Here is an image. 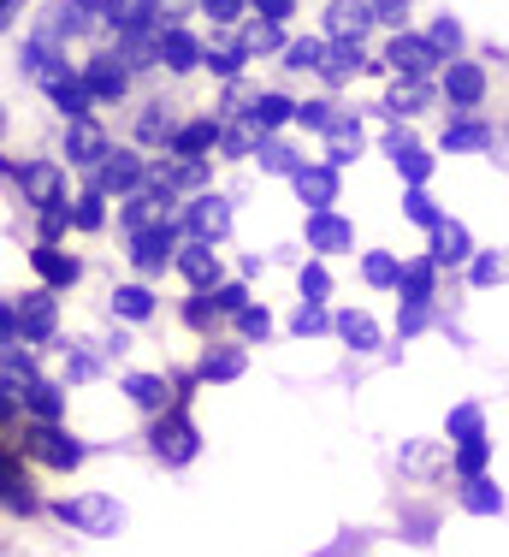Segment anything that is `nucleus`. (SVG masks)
<instances>
[{
	"instance_id": "37",
	"label": "nucleus",
	"mask_w": 509,
	"mask_h": 557,
	"mask_svg": "<svg viewBox=\"0 0 509 557\" xmlns=\"http://www.w3.org/2000/svg\"><path fill=\"white\" fill-rule=\"evenodd\" d=\"M433 48H457V24H450V18L433 30Z\"/></svg>"
},
{
	"instance_id": "35",
	"label": "nucleus",
	"mask_w": 509,
	"mask_h": 557,
	"mask_svg": "<svg viewBox=\"0 0 509 557\" xmlns=\"http://www.w3.org/2000/svg\"><path fill=\"white\" fill-rule=\"evenodd\" d=\"M208 65H213V72H220V77H232V72H237V54H232V48H225V54H208Z\"/></svg>"
},
{
	"instance_id": "22",
	"label": "nucleus",
	"mask_w": 509,
	"mask_h": 557,
	"mask_svg": "<svg viewBox=\"0 0 509 557\" xmlns=\"http://www.w3.org/2000/svg\"><path fill=\"white\" fill-rule=\"evenodd\" d=\"M462 249H468V237L457 232V225H445V232H438V256H445V261H462Z\"/></svg>"
},
{
	"instance_id": "24",
	"label": "nucleus",
	"mask_w": 509,
	"mask_h": 557,
	"mask_svg": "<svg viewBox=\"0 0 509 557\" xmlns=\"http://www.w3.org/2000/svg\"><path fill=\"white\" fill-rule=\"evenodd\" d=\"M486 143V125H457L450 131V149H480Z\"/></svg>"
},
{
	"instance_id": "31",
	"label": "nucleus",
	"mask_w": 509,
	"mask_h": 557,
	"mask_svg": "<svg viewBox=\"0 0 509 557\" xmlns=\"http://www.w3.org/2000/svg\"><path fill=\"white\" fill-rule=\"evenodd\" d=\"M30 404L42 409V416H53V409H60V392H53V386H36V392H30Z\"/></svg>"
},
{
	"instance_id": "19",
	"label": "nucleus",
	"mask_w": 509,
	"mask_h": 557,
	"mask_svg": "<svg viewBox=\"0 0 509 557\" xmlns=\"http://www.w3.org/2000/svg\"><path fill=\"white\" fill-rule=\"evenodd\" d=\"M285 113H290V101H285V96H261V101H254V113H249V119H254V125H278Z\"/></svg>"
},
{
	"instance_id": "10",
	"label": "nucleus",
	"mask_w": 509,
	"mask_h": 557,
	"mask_svg": "<svg viewBox=\"0 0 509 557\" xmlns=\"http://www.w3.org/2000/svg\"><path fill=\"white\" fill-rule=\"evenodd\" d=\"M65 516H72V522H89V528H113V522H119V516H113V504H107V498L65 504Z\"/></svg>"
},
{
	"instance_id": "29",
	"label": "nucleus",
	"mask_w": 509,
	"mask_h": 557,
	"mask_svg": "<svg viewBox=\"0 0 509 557\" xmlns=\"http://www.w3.org/2000/svg\"><path fill=\"white\" fill-rule=\"evenodd\" d=\"M344 333H350L356 344H373V326L361 321V314H344Z\"/></svg>"
},
{
	"instance_id": "1",
	"label": "nucleus",
	"mask_w": 509,
	"mask_h": 557,
	"mask_svg": "<svg viewBox=\"0 0 509 557\" xmlns=\"http://www.w3.org/2000/svg\"><path fill=\"white\" fill-rule=\"evenodd\" d=\"M326 18H332V36H350V42H356V36L368 30L380 12H373V0H332Z\"/></svg>"
},
{
	"instance_id": "38",
	"label": "nucleus",
	"mask_w": 509,
	"mask_h": 557,
	"mask_svg": "<svg viewBox=\"0 0 509 557\" xmlns=\"http://www.w3.org/2000/svg\"><path fill=\"white\" fill-rule=\"evenodd\" d=\"M297 326H302V333H320V326H326V314H320V309H302Z\"/></svg>"
},
{
	"instance_id": "11",
	"label": "nucleus",
	"mask_w": 509,
	"mask_h": 557,
	"mask_svg": "<svg viewBox=\"0 0 509 557\" xmlns=\"http://www.w3.org/2000/svg\"><path fill=\"white\" fill-rule=\"evenodd\" d=\"M225 220H232V214H225V202H220V196L196 202V232H202V237H220V232H225Z\"/></svg>"
},
{
	"instance_id": "2",
	"label": "nucleus",
	"mask_w": 509,
	"mask_h": 557,
	"mask_svg": "<svg viewBox=\"0 0 509 557\" xmlns=\"http://www.w3.org/2000/svg\"><path fill=\"white\" fill-rule=\"evenodd\" d=\"M392 65L404 77H421V72H433V65H438V48L433 42H414V36H397V42H392Z\"/></svg>"
},
{
	"instance_id": "5",
	"label": "nucleus",
	"mask_w": 509,
	"mask_h": 557,
	"mask_svg": "<svg viewBox=\"0 0 509 557\" xmlns=\"http://www.w3.org/2000/svg\"><path fill=\"white\" fill-rule=\"evenodd\" d=\"M84 84H89V96H96V101H119V96H125V72H119L113 60H96Z\"/></svg>"
},
{
	"instance_id": "3",
	"label": "nucleus",
	"mask_w": 509,
	"mask_h": 557,
	"mask_svg": "<svg viewBox=\"0 0 509 557\" xmlns=\"http://www.w3.org/2000/svg\"><path fill=\"white\" fill-rule=\"evenodd\" d=\"M154 450H160V457H172V462H184L196 450V433L172 416V421H160V428H154Z\"/></svg>"
},
{
	"instance_id": "30",
	"label": "nucleus",
	"mask_w": 509,
	"mask_h": 557,
	"mask_svg": "<svg viewBox=\"0 0 509 557\" xmlns=\"http://www.w3.org/2000/svg\"><path fill=\"white\" fill-rule=\"evenodd\" d=\"M509 273V261L498 256V261H480V268H474V278H480V285H492V278H504Z\"/></svg>"
},
{
	"instance_id": "34",
	"label": "nucleus",
	"mask_w": 509,
	"mask_h": 557,
	"mask_svg": "<svg viewBox=\"0 0 509 557\" xmlns=\"http://www.w3.org/2000/svg\"><path fill=\"white\" fill-rule=\"evenodd\" d=\"M208 12H213V18H237V12H244V0H208Z\"/></svg>"
},
{
	"instance_id": "28",
	"label": "nucleus",
	"mask_w": 509,
	"mask_h": 557,
	"mask_svg": "<svg viewBox=\"0 0 509 557\" xmlns=\"http://www.w3.org/2000/svg\"><path fill=\"white\" fill-rule=\"evenodd\" d=\"M119 309H125L131 321H142V314H149V297H142V290H119Z\"/></svg>"
},
{
	"instance_id": "25",
	"label": "nucleus",
	"mask_w": 509,
	"mask_h": 557,
	"mask_svg": "<svg viewBox=\"0 0 509 557\" xmlns=\"http://www.w3.org/2000/svg\"><path fill=\"white\" fill-rule=\"evenodd\" d=\"M350 149H361V131L356 125H332V154H350Z\"/></svg>"
},
{
	"instance_id": "7",
	"label": "nucleus",
	"mask_w": 509,
	"mask_h": 557,
	"mask_svg": "<svg viewBox=\"0 0 509 557\" xmlns=\"http://www.w3.org/2000/svg\"><path fill=\"white\" fill-rule=\"evenodd\" d=\"M160 60H166L172 72H190V65L202 60V48H196L184 30H166V36H160Z\"/></svg>"
},
{
	"instance_id": "6",
	"label": "nucleus",
	"mask_w": 509,
	"mask_h": 557,
	"mask_svg": "<svg viewBox=\"0 0 509 557\" xmlns=\"http://www.w3.org/2000/svg\"><path fill=\"white\" fill-rule=\"evenodd\" d=\"M320 72H326L332 84H344L350 72H361V48L350 42V36H338V48H326V60H320Z\"/></svg>"
},
{
	"instance_id": "4",
	"label": "nucleus",
	"mask_w": 509,
	"mask_h": 557,
	"mask_svg": "<svg viewBox=\"0 0 509 557\" xmlns=\"http://www.w3.org/2000/svg\"><path fill=\"white\" fill-rule=\"evenodd\" d=\"M30 450H36V457H42V462H53V469H72V462L84 457V450H77V445H65L60 433H48V428H36V433H30Z\"/></svg>"
},
{
	"instance_id": "23",
	"label": "nucleus",
	"mask_w": 509,
	"mask_h": 557,
	"mask_svg": "<svg viewBox=\"0 0 509 557\" xmlns=\"http://www.w3.org/2000/svg\"><path fill=\"white\" fill-rule=\"evenodd\" d=\"M208 143H213V125H190V131H178V149H184V154L208 149Z\"/></svg>"
},
{
	"instance_id": "17",
	"label": "nucleus",
	"mask_w": 509,
	"mask_h": 557,
	"mask_svg": "<svg viewBox=\"0 0 509 557\" xmlns=\"http://www.w3.org/2000/svg\"><path fill=\"white\" fill-rule=\"evenodd\" d=\"M24 326H30V333H48V326H53V302L48 297H24Z\"/></svg>"
},
{
	"instance_id": "14",
	"label": "nucleus",
	"mask_w": 509,
	"mask_h": 557,
	"mask_svg": "<svg viewBox=\"0 0 509 557\" xmlns=\"http://www.w3.org/2000/svg\"><path fill=\"white\" fill-rule=\"evenodd\" d=\"M266 48H278V24L273 18L249 24V30H244V54H266Z\"/></svg>"
},
{
	"instance_id": "33",
	"label": "nucleus",
	"mask_w": 509,
	"mask_h": 557,
	"mask_svg": "<svg viewBox=\"0 0 509 557\" xmlns=\"http://www.w3.org/2000/svg\"><path fill=\"white\" fill-rule=\"evenodd\" d=\"M404 7H409V0H373V12H380V18H392V24L404 18Z\"/></svg>"
},
{
	"instance_id": "18",
	"label": "nucleus",
	"mask_w": 509,
	"mask_h": 557,
	"mask_svg": "<svg viewBox=\"0 0 509 557\" xmlns=\"http://www.w3.org/2000/svg\"><path fill=\"white\" fill-rule=\"evenodd\" d=\"M101 184H107V190H131V184H137V161H125V154H119V161L101 172Z\"/></svg>"
},
{
	"instance_id": "32",
	"label": "nucleus",
	"mask_w": 509,
	"mask_h": 557,
	"mask_svg": "<svg viewBox=\"0 0 509 557\" xmlns=\"http://www.w3.org/2000/svg\"><path fill=\"white\" fill-rule=\"evenodd\" d=\"M297 113H302V125H320V131L332 125V119H326L332 108H320V101H308V108H297Z\"/></svg>"
},
{
	"instance_id": "27",
	"label": "nucleus",
	"mask_w": 509,
	"mask_h": 557,
	"mask_svg": "<svg viewBox=\"0 0 509 557\" xmlns=\"http://www.w3.org/2000/svg\"><path fill=\"white\" fill-rule=\"evenodd\" d=\"M131 392H137V404H166V386H160V380H131Z\"/></svg>"
},
{
	"instance_id": "39",
	"label": "nucleus",
	"mask_w": 509,
	"mask_h": 557,
	"mask_svg": "<svg viewBox=\"0 0 509 557\" xmlns=\"http://www.w3.org/2000/svg\"><path fill=\"white\" fill-rule=\"evenodd\" d=\"M409 214H414V220H426V225H433V202H426V196H409Z\"/></svg>"
},
{
	"instance_id": "12",
	"label": "nucleus",
	"mask_w": 509,
	"mask_h": 557,
	"mask_svg": "<svg viewBox=\"0 0 509 557\" xmlns=\"http://www.w3.org/2000/svg\"><path fill=\"white\" fill-rule=\"evenodd\" d=\"M166 249H172V232H142L137 237V261H142V268H160Z\"/></svg>"
},
{
	"instance_id": "36",
	"label": "nucleus",
	"mask_w": 509,
	"mask_h": 557,
	"mask_svg": "<svg viewBox=\"0 0 509 557\" xmlns=\"http://www.w3.org/2000/svg\"><path fill=\"white\" fill-rule=\"evenodd\" d=\"M254 7H261L273 24H278V18H290V0H254Z\"/></svg>"
},
{
	"instance_id": "15",
	"label": "nucleus",
	"mask_w": 509,
	"mask_h": 557,
	"mask_svg": "<svg viewBox=\"0 0 509 557\" xmlns=\"http://www.w3.org/2000/svg\"><path fill=\"white\" fill-rule=\"evenodd\" d=\"M36 268H42L53 285H65V278H77V261H65L60 249H42V256H36Z\"/></svg>"
},
{
	"instance_id": "20",
	"label": "nucleus",
	"mask_w": 509,
	"mask_h": 557,
	"mask_svg": "<svg viewBox=\"0 0 509 557\" xmlns=\"http://www.w3.org/2000/svg\"><path fill=\"white\" fill-rule=\"evenodd\" d=\"M320 60H326L320 42H290V65H297V72H320Z\"/></svg>"
},
{
	"instance_id": "8",
	"label": "nucleus",
	"mask_w": 509,
	"mask_h": 557,
	"mask_svg": "<svg viewBox=\"0 0 509 557\" xmlns=\"http://www.w3.org/2000/svg\"><path fill=\"white\" fill-rule=\"evenodd\" d=\"M65 149H72V161H101L107 143H101V131H96V125H84V119H77L72 137H65Z\"/></svg>"
},
{
	"instance_id": "16",
	"label": "nucleus",
	"mask_w": 509,
	"mask_h": 557,
	"mask_svg": "<svg viewBox=\"0 0 509 557\" xmlns=\"http://www.w3.org/2000/svg\"><path fill=\"white\" fill-rule=\"evenodd\" d=\"M184 273H190V278H196V285H208V278H213V273H220V261H213V256H208V249H184Z\"/></svg>"
},
{
	"instance_id": "13",
	"label": "nucleus",
	"mask_w": 509,
	"mask_h": 557,
	"mask_svg": "<svg viewBox=\"0 0 509 557\" xmlns=\"http://www.w3.org/2000/svg\"><path fill=\"white\" fill-rule=\"evenodd\" d=\"M24 190H30L36 202H53V190H60V172H53V166H30V172H24Z\"/></svg>"
},
{
	"instance_id": "21",
	"label": "nucleus",
	"mask_w": 509,
	"mask_h": 557,
	"mask_svg": "<svg viewBox=\"0 0 509 557\" xmlns=\"http://www.w3.org/2000/svg\"><path fill=\"white\" fill-rule=\"evenodd\" d=\"M302 196H308V202H332V172H302Z\"/></svg>"
},
{
	"instance_id": "9",
	"label": "nucleus",
	"mask_w": 509,
	"mask_h": 557,
	"mask_svg": "<svg viewBox=\"0 0 509 557\" xmlns=\"http://www.w3.org/2000/svg\"><path fill=\"white\" fill-rule=\"evenodd\" d=\"M445 89H450V101H480V89H486V77H480L474 65H450Z\"/></svg>"
},
{
	"instance_id": "26",
	"label": "nucleus",
	"mask_w": 509,
	"mask_h": 557,
	"mask_svg": "<svg viewBox=\"0 0 509 557\" xmlns=\"http://www.w3.org/2000/svg\"><path fill=\"white\" fill-rule=\"evenodd\" d=\"M314 244L338 249V244H344V225H338V220H314Z\"/></svg>"
}]
</instances>
